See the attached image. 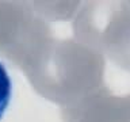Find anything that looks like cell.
Masks as SVG:
<instances>
[{
	"mask_svg": "<svg viewBox=\"0 0 130 122\" xmlns=\"http://www.w3.org/2000/svg\"><path fill=\"white\" fill-rule=\"evenodd\" d=\"M88 38L130 69V3L95 7L88 14Z\"/></svg>",
	"mask_w": 130,
	"mask_h": 122,
	"instance_id": "1",
	"label": "cell"
},
{
	"mask_svg": "<svg viewBox=\"0 0 130 122\" xmlns=\"http://www.w3.org/2000/svg\"><path fill=\"white\" fill-rule=\"evenodd\" d=\"M83 122H130V96H106L93 100Z\"/></svg>",
	"mask_w": 130,
	"mask_h": 122,
	"instance_id": "2",
	"label": "cell"
},
{
	"mask_svg": "<svg viewBox=\"0 0 130 122\" xmlns=\"http://www.w3.org/2000/svg\"><path fill=\"white\" fill-rule=\"evenodd\" d=\"M11 92H12L11 79L8 76L6 67L0 63V119L3 118L8 104H10Z\"/></svg>",
	"mask_w": 130,
	"mask_h": 122,
	"instance_id": "3",
	"label": "cell"
}]
</instances>
